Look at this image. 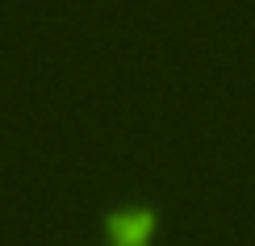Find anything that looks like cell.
<instances>
[{
	"instance_id": "1",
	"label": "cell",
	"mask_w": 255,
	"mask_h": 246,
	"mask_svg": "<svg viewBox=\"0 0 255 246\" xmlns=\"http://www.w3.org/2000/svg\"><path fill=\"white\" fill-rule=\"evenodd\" d=\"M113 246H146L155 234V213L151 209H118L105 221Z\"/></svg>"
}]
</instances>
